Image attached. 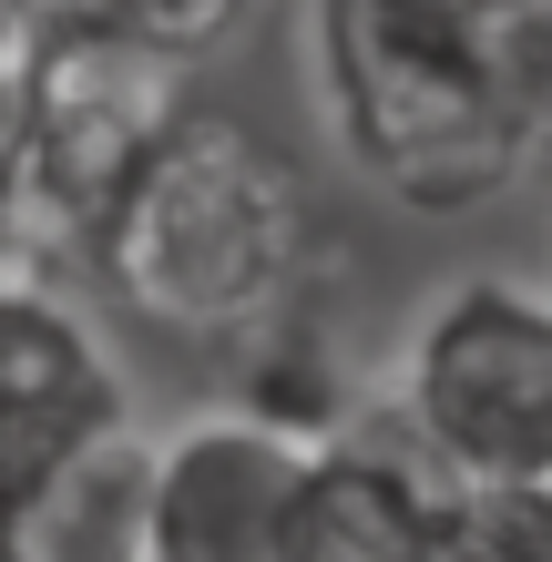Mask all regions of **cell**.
I'll list each match as a JSON object with an SVG mask.
<instances>
[{"label":"cell","instance_id":"cell-3","mask_svg":"<svg viewBox=\"0 0 552 562\" xmlns=\"http://www.w3.org/2000/svg\"><path fill=\"white\" fill-rule=\"evenodd\" d=\"M388 429L450 491L552 481V286L502 267L440 277L388 348Z\"/></svg>","mask_w":552,"mask_h":562},{"label":"cell","instance_id":"cell-13","mask_svg":"<svg viewBox=\"0 0 552 562\" xmlns=\"http://www.w3.org/2000/svg\"><path fill=\"white\" fill-rule=\"evenodd\" d=\"M42 21H52V0H0V61H21Z\"/></svg>","mask_w":552,"mask_h":562},{"label":"cell","instance_id":"cell-10","mask_svg":"<svg viewBox=\"0 0 552 562\" xmlns=\"http://www.w3.org/2000/svg\"><path fill=\"white\" fill-rule=\"evenodd\" d=\"M61 21H103V31H134L154 52H184V61H215L236 31L256 21V0H52Z\"/></svg>","mask_w":552,"mask_h":562},{"label":"cell","instance_id":"cell-7","mask_svg":"<svg viewBox=\"0 0 552 562\" xmlns=\"http://www.w3.org/2000/svg\"><path fill=\"white\" fill-rule=\"evenodd\" d=\"M450 512V481L419 460L399 429L348 419L307 450L297 491V562H419Z\"/></svg>","mask_w":552,"mask_h":562},{"label":"cell","instance_id":"cell-9","mask_svg":"<svg viewBox=\"0 0 552 562\" xmlns=\"http://www.w3.org/2000/svg\"><path fill=\"white\" fill-rule=\"evenodd\" d=\"M419 562H552V481L522 491H450Z\"/></svg>","mask_w":552,"mask_h":562},{"label":"cell","instance_id":"cell-8","mask_svg":"<svg viewBox=\"0 0 552 562\" xmlns=\"http://www.w3.org/2000/svg\"><path fill=\"white\" fill-rule=\"evenodd\" d=\"M144 481H154L144 419H113L103 440L61 450L31 491H11V562H144Z\"/></svg>","mask_w":552,"mask_h":562},{"label":"cell","instance_id":"cell-12","mask_svg":"<svg viewBox=\"0 0 552 562\" xmlns=\"http://www.w3.org/2000/svg\"><path fill=\"white\" fill-rule=\"evenodd\" d=\"M0 256H42L31 246V215H21V61H0Z\"/></svg>","mask_w":552,"mask_h":562},{"label":"cell","instance_id":"cell-1","mask_svg":"<svg viewBox=\"0 0 552 562\" xmlns=\"http://www.w3.org/2000/svg\"><path fill=\"white\" fill-rule=\"evenodd\" d=\"M82 267L144 338L184 358H225L256 327L317 307L328 225H317L297 154L267 144L246 113L194 103L165 134V154L134 175V194L103 215Z\"/></svg>","mask_w":552,"mask_h":562},{"label":"cell","instance_id":"cell-14","mask_svg":"<svg viewBox=\"0 0 552 562\" xmlns=\"http://www.w3.org/2000/svg\"><path fill=\"white\" fill-rule=\"evenodd\" d=\"M440 11H461V21L492 31V21H511V11H532V0H440Z\"/></svg>","mask_w":552,"mask_h":562},{"label":"cell","instance_id":"cell-6","mask_svg":"<svg viewBox=\"0 0 552 562\" xmlns=\"http://www.w3.org/2000/svg\"><path fill=\"white\" fill-rule=\"evenodd\" d=\"M134 419L113 338L92 327L42 256H0V502L31 491L61 450Z\"/></svg>","mask_w":552,"mask_h":562},{"label":"cell","instance_id":"cell-2","mask_svg":"<svg viewBox=\"0 0 552 562\" xmlns=\"http://www.w3.org/2000/svg\"><path fill=\"white\" fill-rule=\"evenodd\" d=\"M317 113L379 205L481 215L532 175V123L492 31L440 0H307Z\"/></svg>","mask_w":552,"mask_h":562},{"label":"cell","instance_id":"cell-11","mask_svg":"<svg viewBox=\"0 0 552 562\" xmlns=\"http://www.w3.org/2000/svg\"><path fill=\"white\" fill-rule=\"evenodd\" d=\"M492 52H502V82L522 103V123H532V154H552V0L492 21Z\"/></svg>","mask_w":552,"mask_h":562},{"label":"cell","instance_id":"cell-4","mask_svg":"<svg viewBox=\"0 0 552 562\" xmlns=\"http://www.w3.org/2000/svg\"><path fill=\"white\" fill-rule=\"evenodd\" d=\"M205 103L194 92V61L184 52H154L134 31H103V21H42L21 52V215H31V246L52 256H92L103 215L134 194V175L165 134Z\"/></svg>","mask_w":552,"mask_h":562},{"label":"cell","instance_id":"cell-5","mask_svg":"<svg viewBox=\"0 0 552 562\" xmlns=\"http://www.w3.org/2000/svg\"><path fill=\"white\" fill-rule=\"evenodd\" d=\"M307 450L317 440L277 429L246 400H215L174 429H154L144 562H297Z\"/></svg>","mask_w":552,"mask_h":562},{"label":"cell","instance_id":"cell-15","mask_svg":"<svg viewBox=\"0 0 552 562\" xmlns=\"http://www.w3.org/2000/svg\"><path fill=\"white\" fill-rule=\"evenodd\" d=\"M0 562H11V502H0Z\"/></svg>","mask_w":552,"mask_h":562}]
</instances>
